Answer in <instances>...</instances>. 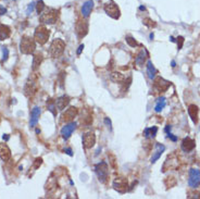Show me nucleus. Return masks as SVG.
Returning <instances> with one entry per match:
<instances>
[{
  "label": "nucleus",
  "instance_id": "nucleus-36",
  "mask_svg": "<svg viewBox=\"0 0 200 199\" xmlns=\"http://www.w3.org/2000/svg\"><path fill=\"white\" fill-rule=\"evenodd\" d=\"M56 103H50V105H48V109H49V111H51L54 114H56V110H54V108H56Z\"/></svg>",
  "mask_w": 200,
  "mask_h": 199
},
{
  "label": "nucleus",
  "instance_id": "nucleus-12",
  "mask_svg": "<svg viewBox=\"0 0 200 199\" xmlns=\"http://www.w3.org/2000/svg\"><path fill=\"white\" fill-rule=\"evenodd\" d=\"M113 187L120 193H125L127 189V181L123 177H117L113 181Z\"/></svg>",
  "mask_w": 200,
  "mask_h": 199
},
{
  "label": "nucleus",
  "instance_id": "nucleus-14",
  "mask_svg": "<svg viewBox=\"0 0 200 199\" xmlns=\"http://www.w3.org/2000/svg\"><path fill=\"white\" fill-rule=\"evenodd\" d=\"M77 113H78L77 108H75V107H70L69 109H66L65 112L62 114V121H65V122L72 121L76 115H77Z\"/></svg>",
  "mask_w": 200,
  "mask_h": 199
},
{
  "label": "nucleus",
  "instance_id": "nucleus-10",
  "mask_svg": "<svg viewBox=\"0 0 200 199\" xmlns=\"http://www.w3.org/2000/svg\"><path fill=\"white\" fill-rule=\"evenodd\" d=\"M75 30H76V34L80 38L84 37L88 32V24H87L86 21H82V20H78L77 23H76V26H75Z\"/></svg>",
  "mask_w": 200,
  "mask_h": 199
},
{
  "label": "nucleus",
  "instance_id": "nucleus-41",
  "mask_svg": "<svg viewBox=\"0 0 200 199\" xmlns=\"http://www.w3.org/2000/svg\"><path fill=\"white\" fill-rule=\"evenodd\" d=\"M66 152V154H69V156H72V150L71 149H70V148H68V149H65V150H64Z\"/></svg>",
  "mask_w": 200,
  "mask_h": 199
},
{
  "label": "nucleus",
  "instance_id": "nucleus-1",
  "mask_svg": "<svg viewBox=\"0 0 200 199\" xmlns=\"http://www.w3.org/2000/svg\"><path fill=\"white\" fill-rule=\"evenodd\" d=\"M36 49V42L34 38H30L28 36L22 37L20 42V50L24 54H32Z\"/></svg>",
  "mask_w": 200,
  "mask_h": 199
},
{
  "label": "nucleus",
  "instance_id": "nucleus-11",
  "mask_svg": "<svg viewBox=\"0 0 200 199\" xmlns=\"http://www.w3.org/2000/svg\"><path fill=\"white\" fill-rule=\"evenodd\" d=\"M153 86L158 91H167V88L170 87V82L165 81L164 79L162 77H157L155 79V83H153Z\"/></svg>",
  "mask_w": 200,
  "mask_h": 199
},
{
  "label": "nucleus",
  "instance_id": "nucleus-32",
  "mask_svg": "<svg viewBox=\"0 0 200 199\" xmlns=\"http://www.w3.org/2000/svg\"><path fill=\"white\" fill-rule=\"evenodd\" d=\"M126 42H127L131 47H135V46H137V42H136V40H135L133 37H126Z\"/></svg>",
  "mask_w": 200,
  "mask_h": 199
},
{
  "label": "nucleus",
  "instance_id": "nucleus-7",
  "mask_svg": "<svg viewBox=\"0 0 200 199\" xmlns=\"http://www.w3.org/2000/svg\"><path fill=\"white\" fill-rule=\"evenodd\" d=\"M103 9H105V12L107 13L109 16H111L112 19H115V20H117V19L120 18V15H121L119 7H117V3L114 2V1H112V0H110L109 2L106 3Z\"/></svg>",
  "mask_w": 200,
  "mask_h": 199
},
{
  "label": "nucleus",
  "instance_id": "nucleus-21",
  "mask_svg": "<svg viewBox=\"0 0 200 199\" xmlns=\"http://www.w3.org/2000/svg\"><path fill=\"white\" fill-rule=\"evenodd\" d=\"M165 150V147L161 144H157L155 145V152H153L152 157H151V163H155L159 158L161 157V154H163V151Z\"/></svg>",
  "mask_w": 200,
  "mask_h": 199
},
{
  "label": "nucleus",
  "instance_id": "nucleus-31",
  "mask_svg": "<svg viewBox=\"0 0 200 199\" xmlns=\"http://www.w3.org/2000/svg\"><path fill=\"white\" fill-rule=\"evenodd\" d=\"M46 6H45V3H44V1L42 0H39L38 2H37V4H36V10H37V12L40 14V13L45 10Z\"/></svg>",
  "mask_w": 200,
  "mask_h": 199
},
{
  "label": "nucleus",
  "instance_id": "nucleus-17",
  "mask_svg": "<svg viewBox=\"0 0 200 199\" xmlns=\"http://www.w3.org/2000/svg\"><path fill=\"white\" fill-rule=\"evenodd\" d=\"M70 101H71L70 97L64 95V96H61L58 98L57 101H56V106H57V108L59 109L60 111H62V110L65 109V107L69 106Z\"/></svg>",
  "mask_w": 200,
  "mask_h": 199
},
{
  "label": "nucleus",
  "instance_id": "nucleus-20",
  "mask_svg": "<svg viewBox=\"0 0 200 199\" xmlns=\"http://www.w3.org/2000/svg\"><path fill=\"white\" fill-rule=\"evenodd\" d=\"M94 8V1L93 0H88L86 2L84 3L83 7H82V14L85 18H88L89 14L91 13V10Z\"/></svg>",
  "mask_w": 200,
  "mask_h": 199
},
{
  "label": "nucleus",
  "instance_id": "nucleus-18",
  "mask_svg": "<svg viewBox=\"0 0 200 199\" xmlns=\"http://www.w3.org/2000/svg\"><path fill=\"white\" fill-rule=\"evenodd\" d=\"M11 157V150L10 148L6 145V144H2L0 143V158L2 161H8Z\"/></svg>",
  "mask_w": 200,
  "mask_h": 199
},
{
  "label": "nucleus",
  "instance_id": "nucleus-23",
  "mask_svg": "<svg viewBox=\"0 0 200 199\" xmlns=\"http://www.w3.org/2000/svg\"><path fill=\"white\" fill-rule=\"evenodd\" d=\"M10 34H11V30L8 25L0 24V40H4L7 38H9Z\"/></svg>",
  "mask_w": 200,
  "mask_h": 199
},
{
  "label": "nucleus",
  "instance_id": "nucleus-19",
  "mask_svg": "<svg viewBox=\"0 0 200 199\" xmlns=\"http://www.w3.org/2000/svg\"><path fill=\"white\" fill-rule=\"evenodd\" d=\"M39 115H40V108L39 107H34L32 112H30V126L34 127L38 122Z\"/></svg>",
  "mask_w": 200,
  "mask_h": 199
},
{
  "label": "nucleus",
  "instance_id": "nucleus-33",
  "mask_svg": "<svg viewBox=\"0 0 200 199\" xmlns=\"http://www.w3.org/2000/svg\"><path fill=\"white\" fill-rule=\"evenodd\" d=\"M2 53H3V61H7L8 60V56H9V50L6 48V47H2Z\"/></svg>",
  "mask_w": 200,
  "mask_h": 199
},
{
  "label": "nucleus",
  "instance_id": "nucleus-15",
  "mask_svg": "<svg viewBox=\"0 0 200 199\" xmlns=\"http://www.w3.org/2000/svg\"><path fill=\"white\" fill-rule=\"evenodd\" d=\"M174 156H175V154H172V156H170V157H167L164 166H163V170H162L163 172H165V171H167V170H173L177 166V164H178V160H177L176 158L173 159Z\"/></svg>",
  "mask_w": 200,
  "mask_h": 199
},
{
  "label": "nucleus",
  "instance_id": "nucleus-40",
  "mask_svg": "<svg viewBox=\"0 0 200 199\" xmlns=\"http://www.w3.org/2000/svg\"><path fill=\"white\" fill-rule=\"evenodd\" d=\"M189 198H200V193L195 194L194 196H189Z\"/></svg>",
  "mask_w": 200,
  "mask_h": 199
},
{
  "label": "nucleus",
  "instance_id": "nucleus-35",
  "mask_svg": "<svg viewBox=\"0 0 200 199\" xmlns=\"http://www.w3.org/2000/svg\"><path fill=\"white\" fill-rule=\"evenodd\" d=\"M42 163V158H37V159L35 160V163H34V168H35V169H37V168H38V166H40Z\"/></svg>",
  "mask_w": 200,
  "mask_h": 199
},
{
  "label": "nucleus",
  "instance_id": "nucleus-34",
  "mask_svg": "<svg viewBox=\"0 0 200 199\" xmlns=\"http://www.w3.org/2000/svg\"><path fill=\"white\" fill-rule=\"evenodd\" d=\"M183 44H184V37L178 36V37H177V46H178V49L182 48Z\"/></svg>",
  "mask_w": 200,
  "mask_h": 199
},
{
  "label": "nucleus",
  "instance_id": "nucleus-37",
  "mask_svg": "<svg viewBox=\"0 0 200 199\" xmlns=\"http://www.w3.org/2000/svg\"><path fill=\"white\" fill-rule=\"evenodd\" d=\"M34 6H35V3H34V2L30 3V6H28V8H27V11H26L27 14H30V13H32V11H33V10H34Z\"/></svg>",
  "mask_w": 200,
  "mask_h": 199
},
{
  "label": "nucleus",
  "instance_id": "nucleus-4",
  "mask_svg": "<svg viewBox=\"0 0 200 199\" xmlns=\"http://www.w3.org/2000/svg\"><path fill=\"white\" fill-rule=\"evenodd\" d=\"M49 30L46 28L45 26H38L36 27L35 34H34V39L37 44L39 45H45L47 42L48 38H49Z\"/></svg>",
  "mask_w": 200,
  "mask_h": 199
},
{
  "label": "nucleus",
  "instance_id": "nucleus-13",
  "mask_svg": "<svg viewBox=\"0 0 200 199\" xmlns=\"http://www.w3.org/2000/svg\"><path fill=\"white\" fill-rule=\"evenodd\" d=\"M75 127H76V123L75 122H71V123L66 124L64 126L62 127V130H61V135L64 139H68L70 136L72 135V133L74 132Z\"/></svg>",
  "mask_w": 200,
  "mask_h": 199
},
{
  "label": "nucleus",
  "instance_id": "nucleus-38",
  "mask_svg": "<svg viewBox=\"0 0 200 199\" xmlns=\"http://www.w3.org/2000/svg\"><path fill=\"white\" fill-rule=\"evenodd\" d=\"M4 13H7V9L0 4V15H3Z\"/></svg>",
  "mask_w": 200,
  "mask_h": 199
},
{
  "label": "nucleus",
  "instance_id": "nucleus-39",
  "mask_svg": "<svg viewBox=\"0 0 200 199\" xmlns=\"http://www.w3.org/2000/svg\"><path fill=\"white\" fill-rule=\"evenodd\" d=\"M84 49V45H81L80 47H78V49H77V54L80 56L81 54V52H82V50Z\"/></svg>",
  "mask_w": 200,
  "mask_h": 199
},
{
  "label": "nucleus",
  "instance_id": "nucleus-16",
  "mask_svg": "<svg viewBox=\"0 0 200 199\" xmlns=\"http://www.w3.org/2000/svg\"><path fill=\"white\" fill-rule=\"evenodd\" d=\"M181 147H182V149L185 151V152H189V151L194 150V148L196 147V144H195L194 139L189 138V137H186V138L183 139Z\"/></svg>",
  "mask_w": 200,
  "mask_h": 199
},
{
  "label": "nucleus",
  "instance_id": "nucleus-2",
  "mask_svg": "<svg viewBox=\"0 0 200 199\" xmlns=\"http://www.w3.org/2000/svg\"><path fill=\"white\" fill-rule=\"evenodd\" d=\"M58 10L56 9H46L45 11H42L40 13V16H39V20L40 22H42L44 24H54L56 23L58 20Z\"/></svg>",
  "mask_w": 200,
  "mask_h": 199
},
{
  "label": "nucleus",
  "instance_id": "nucleus-8",
  "mask_svg": "<svg viewBox=\"0 0 200 199\" xmlns=\"http://www.w3.org/2000/svg\"><path fill=\"white\" fill-rule=\"evenodd\" d=\"M188 185L193 188H197L200 185V171L197 169H190L189 171Z\"/></svg>",
  "mask_w": 200,
  "mask_h": 199
},
{
  "label": "nucleus",
  "instance_id": "nucleus-42",
  "mask_svg": "<svg viewBox=\"0 0 200 199\" xmlns=\"http://www.w3.org/2000/svg\"><path fill=\"white\" fill-rule=\"evenodd\" d=\"M3 139H6V140H8V139H9V136H7V135L4 136V135H3Z\"/></svg>",
  "mask_w": 200,
  "mask_h": 199
},
{
  "label": "nucleus",
  "instance_id": "nucleus-28",
  "mask_svg": "<svg viewBox=\"0 0 200 199\" xmlns=\"http://www.w3.org/2000/svg\"><path fill=\"white\" fill-rule=\"evenodd\" d=\"M147 73H148L149 79H155V74H157V70H155V68L153 66L151 61H148V62H147Z\"/></svg>",
  "mask_w": 200,
  "mask_h": 199
},
{
  "label": "nucleus",
  "instance_id": "nucleus-25",
  "mask_svg": "<svg viewBox=\"0 0 200 199\" xmlns=\"http://www.w3.org/2000/svg\"><path fill=\"white\" fill-rule=\"evenodd\" d=\"M146 57H147V51L145 49L141 50V52L137 54V57L135 59V62L137 64L138 66H143V63H145V60H146Z\"/></svg>",
  "mask_w": 200,
  "mask_h": 199
},
{
  "label": "nucleus",
  "instance_id": "nucleus-3",
  "mask_svg": "<svg viewBox=\"0 0 200 199\" xmlns=\"http://www.w3.org/2000/svg\"><path fill=\"white\" fill-rule=\"evenodd\" d=\"M64 48H65V44L62 39H54L50 45V49H49V53L52 58H59L62 56L64 52Z\"/></svg>",
  "mask_w": 200,
  "mask_h": 199
},
{
  "label": "nucleus",
  "instance_id": "nucleus-6",
  "mask_svg": "<svg viewBox=\"0 0 200 199\" xmlns=\"http://www.w3.org/2000/svg\"><path fill=\"white\" fill-rule=\"evenodd\" d=\"M95 171H96V174L98 176V180L101 183H106L108 178V174H109V170H108V164L105 162V161H102V162L98 163V164H96L95 166Z\"/></svg>",
  "mask_w": 200,
  "mask_h": 199
},
{
  "label": "nucleus",
  "instance_id": "nucleus-27",
  "mask_svg": "<svg viewBox=\"0 0 200 199\" xmlns=\"http://www.w3.org/2000/svg\"><path fill=\"white\" fill-rule=\"evenodd\" d=\"M157 132H158V127L157 126L147 127L143 131V134H145V137H147V138H153L157 135Z\"/></svg>",
  "mask_w": 200,
  "mask_h": 199
},
{
  "label": "nucleus",
  "instance_id": "nucleus-26",
  "mask_svg": "<svg viewBox=\"0 0 200 199\" xmlns=\"http://www.w3.org/2000/svg\"><path fill=\"white\" fill-rule=\"evenodd\" d=\"M110 79H111V81L114 82V83H119V84H121V83H123V82L125 81V76L120 72H113L110 74Z\"/></svg>",
  "mask_w": 200,
  "mask_h": 199
},
{
  "label": "nucleus",
  "instance_id": "nucleus-29",
  "mask_svg": "<svg viewBox=\"0 0 200 199\" xmlns=\"http://www.w3.org/2000/svg\"><path fill=\"white\" fill-rule=\"evenodd\" d=\"M165 107V98L164 97H161V98H159L158 100H157V105H155V112H161L162 109Z\"/></svg>",
  "mask_w": 200,
  "mask_h": 199
},
{
  "label": "nucleus",
  "instance_id": "nucleus-22",
  "mask_svg": "<svg viewBox=\"0 0 200 199\" xmlns=\"http://www.w3.org/2000/svg\"><path fill=\"white\" fill-rule=\"evenodd\" d=\"M188 114L195 124L198 122V107L196 105H190L188 107Z\"/></svg>",
  "mask_w": 200,
  "mask_h": 199
},
{
  "label": "nucleus",
  "instance_id": "nucleus-5",
  "mask_svg": "<svg viewBox=\"0 0 200 199\" xmlns=\"http://www.w3.org/2000/svg\"><path fill=\"white\" fill-rule=\"evenodd\" d=\"M37 82H38V76L36 74L30 75L28 79L26 81L25 87H24V94L27 97L32 96V95H34L36 93V91H37Z\"/></svg>",
  "mask_w": 200,
  "mask_h": 199
},
{
  "label": "nucleus",
  "instance_id": "nucleus-24",
  "mask_svg": "<svg viewBox=\"0 0 200 199\" xmlns=\"http://www.w3.org/2000/svg\"><path fill=\"white\" fill-rule=\"evenodd\" d=\"M42 60H44V57H42V53L38 52V53H36L35 56L33 57V66H32V69L33 71H36V70L38 69L39 65L42 64Z\"/></svg>",
  "mask_w": 200,
  "mask_h": 199
},
{
  "label": "nucleus",
  "instance_id": "nucleus-30",
  "mask_svg": "<svg viewBox=\"0 0 200 199\" xmlns=\"http://www.w3.org/2000/svg\"><path fill=\"white\" fill-rule=\"evenodd\" d=\"M143 25H146V26H148V27H155L157 26V23H155V21H152L151 19H149V18H146V19H143Z\"/></svg>",
  "mask_w": 200,
  "mask_h": 199
},
{
  "label": "nucleus",
  "instance_id": "nucleus-9",
  "mask_svg": "<svg viewBox=\"0 0 200 199\" xmlns=\"http://www.w3.org/2000/svg\"><path fill=\"white\" fill-rule=\"evenodd\" d=\"M96 143V136L93 132H88L86 134L83 135V146L84 148L86 149H89V148L94 147Z\"/></svg>",
  "mask_w": 200,
  "mask_h": 199
}]
</instances>
